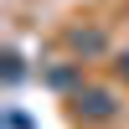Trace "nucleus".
Here are the masks:
<instances>
[{
  "instance_id": "39448f33",
  "label": "nucleus",
  "mask_w": 129,
  "mask_h": 129,
  "mask_svg": "<svg viewBox=\"0 0 129 129\" xmlns=\"http://www.w3.org/2000/svg\"><path fill=\"white\" fill-rule=\"evenodd\" d=\"M5 129H31V124H26V114H16V109H10V114H5Z\"/></svg>"
},
{
  "instance_id": "7ed1b4c3",
  "label": "nucleus",
  "mask_w": 129,
  "mask_h": 129,
  "mask_svg": "<svg viewBox=\"0 0 129 129\" xmlns=\"http://www.w3.org/2000/svg\"><path fill=\"white\" fill-rule=\"evenodd\" d=\"M47 83H52V88H83L72 67H52V72H47Z\"/></svg>"
},
{
  "instance_id": "423d86ee",
  "label": "nucleus",
  "mask_w": 129,
  "mask_h": 129,
  "mask_svg": "<svg viewBox=\"0 0 129 129\" xmlns=\"http://www.w3.org/2000/svg\"><path fill=\"white\" fill-rule=\"evenodd\" d=\"M119 72H124V78H129V52H124V57H119Z\"/></svg>"
},
{
  "instance_id": "20e7f679",
  "label": "nucleus",
  "mask_w": 129,
  "mask_h": 129,
  "mask_svg": "<svg viewBox=\"0 0 129 129\" xmlns=\"http://www.w3.org/2000/svg\"><path fill=\"white\" fill-rule=\"evenodd\" d=\"M21 72H26V67H21V57L10 52V57H5V83H21Z\"/></svg>"
},
{
  "instance_id": "f03ea898",
  "label": "nucleus",
  "mask_w": 129,
  "mask_h": 129,
  "mask_svg": "<svg viewBox=\"0 0 129 129\" xmlns=\"http://www.w3.org/2000/svg\"><path fill=\"white\" fill-rule=\"evenodd\" d=\"M72 47L78 52H103V31H72Z\"/></svg>"
},
{
  "instance_id": "f257e3e1",
  "label": "nucleus",
  "mask_w": 129,
  "mask_h": 129,
  "mask_svg": "<svg viewBox=\"0 0 129 129\" xmlns=\"http://www.w3.org/2000/svg\"><path fill=\"white\" fill-rule=\"evenodd\" d=\"M72 109H78V119L103 124V119L119 114V103H114V93H103V88H78V93H72Z\"/></svg>"
}]
</instances>
